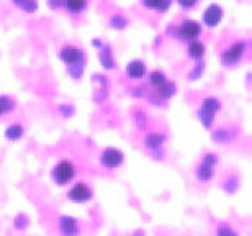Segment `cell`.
<instances>
[{
    "instance_id": "cell-16",
    "label": "cell",
    "mask_w": 252,
    "mask_h": 236,
    "mask_svg": "<svg viewBox=\"0 0 252 236\" xmlns=\"http://www.w3.org/2000/svg\"><path fill=\"white\" fill-rule=\"evenodd\" d=\"M167 80H165V76L162 72H159V71H156V72H153L151 74V84L153 85H156V87H160V85H164Z\"/></svg>"
},
{
    "instance_id": "cell-13",
    "label": "cell",
    "mask_w": 252,
    "mask_h": 236,
    "mask_svg": "<svg viewBox=\"0 0 252 236\" xmlns=\"http://www.w3.org/2000/svg\"><path fill=\"white\" fill-rule=\"evenodd\" d=\"M189 53H190V56L193 58V59H200V58L205 54V46H203V43H200V41H191V43H190V48H189Z\"/></svg>"
},
{
    "instance_id": "cell-18",
    "label": "cell",
    "mask_w": 252,
    "mask_h": 236,
    "mask_svg": "<svg viewBox=\"0 0 252 236\" xmlns=\"http://www.w3.org/2000/svg\"><path fill=\"white\" fill-rule=\"evenodd\" d=\"M13 102L8 97H0V113H5L8 110H12Z\"/></svg>"
},
{
    "instance_id": "cell-12",
    "label": "cell",
    "mask_w": 252,
    "mask_h": 236,
    "mask_svg": "<svg viewBox=\"0 0 252 236\" xmlns=\"http://www.w3.org/2000/svg\"><path fill=\"white\" fill-rule=\"evenodd\" d=\"M146 7L149 8H154V10H160V12H164V10H167L170 7V3H172V0H143Z\"/></svg>"
},
{
    "instance_id": "cell-2",
    "label": "cell",
    "mask_w": 252,
    "mask_h": 236,
    "mask_svg": "<svg viewBox=\"0 0 252 236\" xmlns=\"http://www.w3.org/2000/svg\"><path fill=\"white\" fill-rule=\"evenodd\" d=\"M90 197H92V192H90V189L82 182L75 184L69 192V199L72 200V202H77V203L87 202V200H90Z\"/></svg>"
},
{
    "instance_id": "cell-19",
    "label": "cell",
    "mask_w": 252,
    "mask_h": 236,
    "mask_svg": "<svg viewBox=\"0 0 252 236\" xmlns=\"http://www.w3.org/2000/svg\"><path fill=\"white\" fill-rule=\"evenodd\" d=\"M218 236H238V235H236L229 227H221L218 232Z\"/></svg>"
},
{
    "instance_id": "cell-8",
    "label": "cell",
    "mask_w": 252,
    "mask_h": 236,
    "mask_svg": "<svg viewBox=\"0 0 252 236\" xmlns=\"http://www.w3.org/2000/svg\"><path fill=\"white\" fill-rule=\"evenodd\" d=\"M61 58L64 59L65 63H77V61L82 59V51L77 49V48H72V46L64 48L63 53H61Z\"/></svg>"
},
{
    "instance_id": "cell-17",
    "label": "cell",
    "mask_w": 252,
    "mask_h": 236,
    "mask_svg": "<svg viewBox=\"0 0 252 236\" xmlns=\"http://www.w3.org/2000/svg\"><path fill=\"white\" fill-rule=\"evenodd\" d=\"M162 141H164V138L159 136V135H149L148 139H146V143H148L151 148H158Z\"/></svg>"
},
{
    "instance_id": "cell-11",
    "label": "cell",
    "mask_w": 252,
    "mask_h": 236,
    "mask_svg": "<svg viewBox=\"0 0 252 236\" xmlns=\"http://www.w3.org/2000/svg\"><path fill=\"white\" fill-rule=\"evenodd\" d=\"M128 76L129 77H133V79H139V77H143L144 76V72H146V67H144V64L141 63V61H133V63H129V66H128Z\"/></svg>"
},
{
    "instance_id": "cell-6",
    "label": "cell",
    "mask_w": 252,
    "mask_h": 236,
    "mask_svg": "<svg viewBox=\"0 0 252 236\" xmlns=\"http://www.w3.org/2000/svg\"><path fill=\"white\" fill-rule=\"evenodd\" d=\"M216 163V158L208 154V156L205 158V161L201 163L200 169H198V177L201 180H208L211 177V174H213V164Z\"/></svg>"
},
{
    "instance_id": "cell-14",
    "label": "cell",
    "mask_w": 252,
    "mask_h": 236,
    "mask_svg": "<svg viewBox=\"0 0 252 236\" xmlns=\"http://www.w3.org/2000/svg\"><path fill=\"white\" fill-rule=\"evenodd\" d=\"M85 5H87V0H65V7L70 12H82Z\"/></svg>"
},
{
    "instance_id": "cell-7",
    "label": "cell",
    "mask_w": 252,
    "mask_h": 236,
    "mask_svg": "<svg viewBox=\"0 0 252 236\" xmlns=\"http://www.w3.org/2000/svg\"><path fill=\"white\" fill-rule=\"evenodd\" d=\"M220 108V103L216 102L215 99H206L203 102V107H201V118L205 120V125H206V120L208 118H213V115L216 110Z\"/></svg>"
},
{
    "instance_id": "cell-1",
    "label": "cell",
    "mask_w": 252,
    "mask_h": 236,
    "mask_svg": "<svg viewBox=\"0 0 252 236\" xmlns=\"http://www.w3.org/2000/svg\"><path fill=\"white\" fill-rule=\"evenodd\" d=\"M75 174V169L72 163H69V161H63V163H59L56 166V169H54V179H56L58 184H67L69 180H72Z\"/></svg>"
},
{
    "instance_id": "cell-4",
    "label": "cell",
    "mask_w": 252,
    "mask_h": 236,
    "mask_svg": "<svg viewBox=\"0 0 252 236\" xmlns=\"http://www.w3.org/2000/svg\"><path fill=\"white\" fill-rule=\"evenodd\" d=\"M221 18H223V10H221L220 5H210L208 8H206V12L203 15V20H205V23L208 25V27H216L220 22H221Z\"/></svg>"
},
{
    "instance_id": "cell-20",
    "label": "cell",
    "mask_w": 252,
    "mask_h": 236,
    "mask_svg": "<svg viewBox=\"0 0 252 236\" xmlns=\"http://www.w3.org/2000/svg\"><path fill=\"white\" fill-rule=\"evenodd\" d=\"M177 2L182 5L184 8H191L196 3V0H177Z\"/></svg>"
},
{
    "instance_id": "cell-10",
    "label": "cell",
    "mask_w": 252,
    "mask_h": 236,
    "mask_svg": "<svg viewBox=\"0 0 252 236\" xmlns=\"http://www.w3.org/2000/svg\"><path fill=\"white\" fill-rule=\"evenodd\" d=\"M59 227H61V232L65 236H72L75 232H77V223H75L74 218H69V217L61 218V223H59Z\"/></svg>"
},
{
    "instance_id": "cell-9",
    "label": "cell",
    "mask_w": 252,
    "mask_h": 236,
    "mask_svg": "<svg viewBox=\"0 0 252 236\" xmlns=\"http://www.w3.org/2000/svg\"><path fill=\"white\" fill-rule=\"evenodd\" d=\"M243 53H244V43H236L228 49V51H226L224 59L228 58L229 63H234V61H238L241 56H243Z\"/></svg>"
},
{
    "instance_id": "cell-5",
    "label": "cell",
    "mask_w": 252,
    "mask_h": 236,
    "mask_svg": "<svg viewBox=\"0 0 252 236\" xmlns=\"http://www.w3.org/2000/svg\"><path fill=\"white\" fill-rule=\"evenodd\" d=\"M200 32H201L200 25L196 22H191V20H187V22H184L180 25V34H182L184 38L195 39L200 34Z\"/></svg>"
},
{
    "instance_id": "cell-15",
    "label": "cell",
    "mask_w": 252,
    "mask_h": 236,
    "mask_svg": "<svg viewBox=\"0 0 252 236\" xmlns=\"http://www.w3.org/2000/svg\"><path fill=\"white\" fill-rule=\"evenodd\" d=\"M5 135H7L8 139H18L23 135V128L20 125H12V127L7 128V133Z\"/></svg>"
},
{
    "instance_id": "cell-3",
    "label": "cell",
    "mask_w": 252,
    "mask_h": 236,
    "mask_svg": "<svg viewBox=\"0 0 252 236\" xmlns=\"http://www.w3.org/2000/svg\"><path fill=\"white\" fill-rule=\"evenodd\" d=\"M102 163L107 168H118L120 164L123 163V154L115 148H108L105 149L102 154Z\"/></svg>"
}]
</instances>
